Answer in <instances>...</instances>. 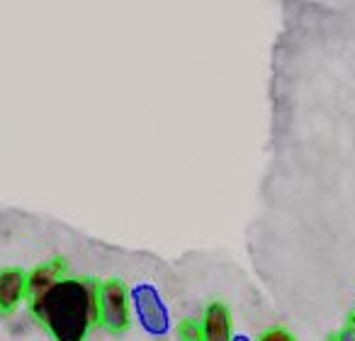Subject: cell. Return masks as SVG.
Masks as SVG:
<instances>
[{
	"label": "cell",
	"mask_w": 355,
	"mask_h": 341,
	"mask_svg": "<svg viewBox=\"0 0 355 341\" xmlns=\"http://www.w3.org/2000/svg\"><path fill=\"white\" fill-rule=\"evenodd\" d=\"M331 341H355V331L350 329L348 324H345L343 329H340L338 334H336V336H334V339H331Z\"/></svg>",
	"instance_id": "cell-9"
},
{
	"label": "cell",
	"mask_w": 355,
	"mask_h": 341,
	"mask_svg": "<svg viewBox=\"0 0 355 341\" xmlns=\"http://www.w3.org/2000/svg\"><path fill=\"white\" fill-rule=\"evenodd\" d=\"M258 341H297L295 336L290 334L287 329H280V326H272V329H266L261 336H258Z\"/></svg>",
	"instance_id": "cell-8"
},
{
	"label": "cell",
	"mask_w": 355,
	"mask_h": 341,
	"mask_svg": "<svg viewBox=\"0 0 355 341\" xmlns=\"http://www.w3.org/2000/svg\"><path fill=\"white\" fill-rule=\"evenodd\" d=\"M178 339L180 341H202V322L200 319H183L178 324Z\"/></svg>",
	"instance_id": "cell-7"
},
{
	"label": "cell",
	"mask_w": 355,
	"mask_h": 341,
	"mask_svg": "<svg viewBox=\"0 0 355 341\" xmlns=\"http://www.w3.org/2000/svg\"><path fill=\"white\" fill-rule=\"evenodd\" d=\"M129 300H132V312L137 317L139 326L153 339H163L171 334L173 319L171 310L163 302L161 292L151 283H134L129 288Z\"/></svg>",
	"instance_id": "cell-2"
},
{
	"label": "cell",
	"mask_w": 355,
	"mask_h": 341,
	"mask_svg": "<svg viewBox=\"0 0 355 341\" xmlns=\"http://www.w3.org/2000/svg\"><path fill=\"white\" fill-rule=\"evenodd\" d=\"M98 288L100 283L93 278L61 276L44 292L30 297L27 305L54 341H85L100 324Z\"/></svg>",
	"instance_id": "cell-1"
},
{
	"label": "cell",
	"mask_w": 355,
	"mask_h": 341,
	"mask_svg": "<svg viewBox=\"0 0 355 341\" xmlns=\"http://www.w3.org/2000/svg\"><path fill=\"white\" fill-rule=\"evenodd\" d=\"M348 326H350V329H353V331H355V310H353V312H350V319H348Z\"/></svg>",
	"instance_id": "cell-11"
},
{
	"label": "cell",
	"mask_w": 355,
	"mask_h": 341,
	"mask_svg": "<svg viewBox=\"0 0 355 341\" xmlns=\"http://www.w3.org/2000/svg\"><path fill=\"white\" fill-rule=\"evenodd\" d=\"M232 341H256L253 336H248V334H243V331H236V334L232 336Z\"/></svg>",
	"instance_id": "cell-10"
},
{
	"label": "cell",
	"mask_w": 355,
	"mask_h": 341,
	"mask_svg": "<svg viewBox=\"0 0 355 341\" xmlns=\"http://www.w3.org/2000/svg\"><path fill=\"white\" fill-rule=\"evenodd\" d=\"M98 312L100 326L110 334H124L132 324V300H129V288L122 281L100 283L98 288Z\"/></svg>",
	"instance_id": "cell-3"
},
{
	"label": "cell",
	"mask_w": 355,
	"mask_h": 341,
	"mask_svg": "<svg viewBox=\"0 0 355 341\" xmlns=\"http://www.w3.org/2000/svg\"><path fill=\"white\" fill-rule=\"evenodd\" d=\"M27 300V273L22 268L0 271V312L10 315Z\"/></svg>",
	"instance_id": "cell-4"
},
{
	"label": "cell",
	"mask_w": 355,
	"mask_h": 341,
	"mask_svg": "<svg viewBox=\"0 0 355 341\" xmlns=\"http://www.w3.org/2000/svg\"><path fill=\"white\" fill-rule=\"evenodd\" d=\"M61 276H66V263L64 261H49L42 263V266L32 268L27 273V300L40 292H44L46 288H51Z\"/></svg>",
	"instance_id": "cell-6"
},
{
	"label": "cell",
	"mask_w": 355,
	"mask_h": 341,
	"mask_svg": "<svg viewBox=\"0 0 355 341\" xmlns=\"http://www.w3.org/2000/svg\"><path fill=\"white\" fill-rule=\"evenodd\" d=\"M200 322H202V341H232V315L224 302H209Z\"/></svg>",
	"instance_id": "cell-5"
}]
</instances>
